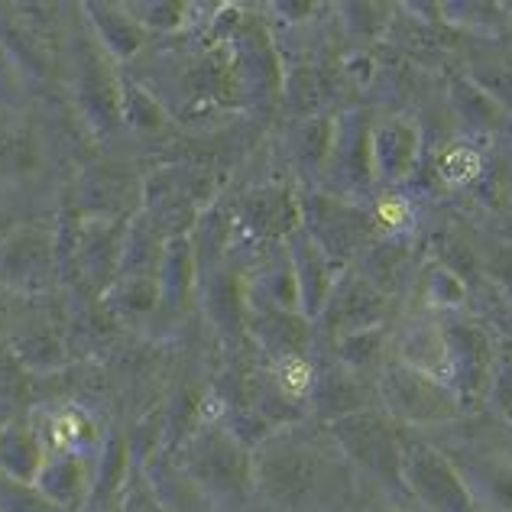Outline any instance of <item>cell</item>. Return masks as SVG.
Returning a JSON list of instances; mask_svg holds the SVG:
<instances>
[{
    "instance_id": "cell-1",
    "label": "cell",
    "mask_w": 512,
    "mask_h": 512,
    "mask_svg": "<svg viewBox=\"0 0 512 512\" xmlns=\"http://www.w3.org/2000/svg\"><path fill=\"white\" fill-rule=\"evenodd\" d=\"M253 487L282 512L315 509L328 487V461L315 441L282 431L263 441L250 457Z\"/></svg>"
},
{
    "instance_id": "cell-2",
    "label": "cell",
    "mask_w": 512,
    "mask_h": 512,
    "mask_svg": "<svg viewBox=\"0 0 512 512\" xmlns=\"http://www.w3.org/2000/svg\"><path fill=\"white\" fill-rule=\"evenodd\" d=\"M376 406L393 425L409 428H435L457 422L464 415V406L457 393L435 380V376L406 367L402 360L389 357L386 367L376 373Z\"/></svg>"
},
{
    "instance_id": "cell-3",
    "label": "cell",
    "mask_w": 512,
    "mask_h": 512,
    "mask_svg": "<svg viewBox=\"0 0 512 512\" xmlns=\"http://www.w3.org/2000/svg\"><path fill=\"white\" fill-rule=\"evenodd\" d=\"M370 133L373 117L363 107H350V111L334 114V140L325 175H321V192L354 201V205H363V201L373 198L376 175Z\"/></svg>"
},
{
    "instance_id": "cell-4",
    "label": "cell",
    "mask_w": 512,
    "mask_h": 512,
    "mask_svg": "<svg viewBox=\"0 0 512 512\" xmlns=\"http://www.w3.org/2000/svg\"><path fill=\"white\" fill-rule=\"evenodd\" d=\"M402 490L431 512H483L464 470L428 441H402Z\"/></svg>"
},
{
    "instance_id": "cell-5",
    "label": "cell",
    "mask_w": 512,
    "mask_h": 512,
    "mask_svg": "<svg viewBox=\"0 0 512 512\" xmlns=\"http://www.w3.org/2000/svg\"><path fill=\"white\" fill-rule=\"evenodd\" d=\"M331 441L363 474L402 487V441L380 406L331 422Z\"/></svg>"
},
{
    "instance_id": "cell-6",
    "label": "cell",
    "mask_w": 512,
    "mask_h": 512,
    "mask_svg": "<svg viewBox=\"0 0 512 512\" xmlns=\"http://www.w3.org/2000/svg\"><path fill=\"white\" fill-rule=\"evenodd\" d=\"M299 201H302V231L341 269H347L354 256H360L370 247V237L376 234L370 208L334 198L328 192H308Z\"/></svg>"
},
{
    "instance_id": "cell-7",
    "label": "cell",
    "mask_w": 512,
    "mask_h": 512,
    "mask_svg": "<svg viewBox=\"0 0 512 512\" xmlns=\"http://www.w3.org/2000/svg\"><path fill=\"white\" fill-rule=\"evenodd\" d=\"M441 325L451 360V389L467 412L477 402H487L496 347L490 331L483 325H474V321H441Z\"/></svg>"
},
{
    "instance_id": "cell-8",
    "label": "cell",
    "mask_w": 512,
    "mask_h": 512,
    "mask_svg": "<svg viewBox=\"0 0 512 512\" xmlns=\"http://www.w3.org/2000/svg\"><path fill=\"white\" fill-rule=\"evenodd\" d=\"M389 292H383L376 282H370L360 269H344L338 286L331 292V302L318 325H325L328 338H341V334L367 331V328H389Z\"/></svg>"
},
{
    "instance_id": "cell-9",
    "label": "cell",
    "mask_w": 512,
    "mask_h": 512,
    "mask_svg": "<svg viewBox=\"0 0 512 512\" xmlns=\"http://www.w3.org/2000/svg\"><path fill=\"white\" fill-rule=\"evenodd\" d=\"M373 150V175L380 188H399L406 185L422 156V130L412 117H383L373 120L370 133Z\"/></svg>"
},
{
    "instance_id": "cell-10",
    "label": "cell",
    "mask_w": 512,
    "mask_h": 512,
    "mask_svg": "<svg viewBox=\"0 0 512 512\" xmlns=\"http://www.w3.org/2000/svg\"><path fill=\"white\" fill-rule=\"evenodd\" d=\"M286 253L295 273V286H299V312L312 321V325H318V318L325 315L331 292L338 286L344 269L334 263L302 227L286 237Z\"/></svg>"
},
{
    "instance_id": "cell-11",
    "label": "cell",
    "mask_w": 512,
    "mask_h": 512,
    "mask_svg": "<svg viewBox=\"0 0 512 512\" xmlns=\"http://www.w3.org/2000/svg\"><path fill=\"white\" fill-rule=\"evenodd\" d=\"M308 409H315L321 419H328V425H331L338 419H347V415H354V412L376 409V389L367 383V376L334 363V367L318 373L312 399H308Z\"/></svg>"
},
{
    "instance_id": "cell-12",
    "label": "cell",
    "mask_w": 512,
    "mask_h": 512,
    "mask_svg": "<svg viewBox=\"0 0 512 512\" xmlns=\"http://www.w3.org/2000/svg\"><path fill=\"white\" fill-rule=\"evenodd\" d=\"M253 334L276 360L305 357L312 347V321L299 312H282V308L253 302Z\"/></svg>"
},
{
    "instance_id": "cell-13",
    "label": "cell",
    "mask_w": 512,
    "mask_h": 512,
    "mask_svg": "<svg viewBox=\"0 0 512 512\" xmlns=\"http://www.w3.org/2000/svg\"><path fill=\"white\" fill-rule=\"evenodd\" d=\"M33 487L43 493L52 506H59L62 512H78L82 503L88 500V490H91L88 457H78V454L46 457V464H43V470H39Z\"/></svg>"
},
{
    "instance_id": "cell-14",
    "label": "cell",
    "mask_w": 512,
    "mask_h": 512,
    "mask_svg": "<svg viewBox=\"0 0 512 512\" xmlns=\"http://www.w3.org/2000/svg\"><path fill=\"white\" fill-rule=\"evenodd\" d=\"M393 357L406 367L435 376V380L451 386V360H448V341H444V325L435 321H419L406 334L393 341Z\"/></svg>"
},
{
    "instance_id": "cell-15",
    "label": "cell",
    "mask_w": 512,
    "mask_h": 512,
    "mask_svg": "<svg viewBox=\"0 0 512 512\" xmlns=\"http://www.w3.org/2000/svg\"><path fill=\"white\" fill-rule=\"evenodd\" d=\"M334 347V363L354 370L360 376H376L386 360L393 357V334L389 328H367V331H354V334H341V338L331 341Z\"/></svg>"
},
{
    "instance_id": "cell-16",
    "label": "cell",
    "mask_w": 512,
    "mask_h": 512,
    "mask_svg": "<svg viewBox=\"0 0 512 512\" xmlns=\"http://www.w3.org/2000/svg\"><path fill=\"white\" fill-rule=\"evenodd\" d=\"M331 140H334V114L302 117L299 124H295L292 140H289V153H292L295 169L321 182V175H325V166H328Z\"/></svg>"
},
{
    "instance_id": "cell-17",
    "label": "cell",
    "mask_w": 512,
    "mask_h": 512,
    "mask_svg": "<svg viewBox=\"0 0 512 512\" xmlns=\"http://www.w3.org/2000/svg\"><path fill=\"white\" fill-rule=\"evenodd\" d=\"M46 464L43 444L26 425L0 428V474L17 483H36Z\"/></svg>"
},
{
    "instance_id": "cell-18",
    "label": "cell",
    "mask_w": 512,
    "mask_h": 512,
    "mask_svg": "<svg viewBox=\"0 0 512 512\" xmlns=\"http://www.w3.org/2000/svg\"><path fill=\"white\" fill-rule=\"evenodd\" d=\"M282 98H286V104L299 114V120L325 114L328 85H325V75H321L318 65L308 59L286 65V72H282Z\"/></svg>"
},
{
    "instance_id": "cell-19",
    "label": "cell",
    "mask_w": 512,
    "mask_h": 512,
    "mask_svg": "<svg viewBox=\"0 0 512 512\" xmlns=\"http://www.w3.org/2000/svg\"><path fill=\"white\" fill-rule=\"evenodd\" d=\"M448 98H451L454 114L464 120L470 133H496V130H503L509 124V117L474 82H470L467 75H454L451 78Z\"/></svg>"
},
{
    "instance_id": "cell-20",
    "label": "cell",
    "mask_w": 512,
    "mask_h": 512,
    "mask_svg": "<svg viewBox=\"0 0 512 512\" xmlns=\"http://www.w3.org/2000/svg\"><path fill=\"white\" fill-rule=\"evenodd\" d=\"M419 299L425 305V312H457V308L467 305V282L448 269L444 263H428L419 276Z\"/></svg>"
},
{
    "instance_id": "cell-21",
    "label": "cell",
    "mask_w": 512,
    "mask_h": 512,
    "mask_svg": "<svg viewBox=\"0 0 512 512\" xmlns=\"http://www.w3.org/2000/svg\"><path fill=\"white\" fill-rule=\"evenodd\" d=\"M464 75L512 120V56H503V52L477 56L470 59Z\"/></svg>"
},
{
    "instance_id": "cell-22",
    "label": "cell",
    "mask_w": 512,
    "mask_h": 512,
    "mask_svg": "<svg viewBox=\"0 0 512 512\" xmlns=\"http://www.w3.org/2000/svg\"><path fill=\"white\" fill-rule=\"evenodd\" d=\"M487 159H483V153L477 150V143L470 140H454L441 150L438 156V179L448 182L454 188H470L487 179Z\"/></svg>"
},
{
    "instance_id": "cell-23",
    "label": "cell",
    "mask_w": 512,
    "mask_h": 512,
    "mask_svg": "<svg viewBox=\"0 0 512 512\" xmlns=\"http://www.w3.org/2000/svg\"><path fill=\"white\" fill-rule=\"evenodd\" d=\"M487 406L512 428V347L496 350L490 389H487Z\"/></svg>"
},
{
    "instance_id": "cell-24",
    "label": "cell",
    "mask_w": 512,
    "mask_h": 512,
    "mask_svg": "<svg viewBox=\"0 0 512 512\" xmlns=\"http://www.w3.org/2000/svg\"><path fill=\"white\" fill-rule=\"evenodd\" d=\"M0 512H62V509L52 506L33 483L0 477Z\"/></svg>"
},
{
    "instance_id": "cell-25",
    "label": "cell",
    "mask_w": 512,
    "mask_h": 512,
    "mask_svg": "<svg viewBox=\"0 0 512 512\" xmlns=\"http://www.w3.org/2000/svg\"><path fill=\"white\" fill-rule=\"evenodd\" d=\"M441 20L448 23H464V26H496L503 23V7L496 4H438Z\"/></svg>"
},
{
    "instance_id": "cell-26",
    "label": "cell",
    "mask_w": 512,
    "mask_h": 512,
    "mask_svg": "<svg viewBox=\"0 0 512 512\" xmlns=\"http://www.w3.org/2000/svg\"><path fill=\"white\" fill-rule=\"evenodd\" d=\"M483 500L496 512H512V467L493 464L483 470Z\"/></svg>"
},
{
    "instance_id": "cell-27",
    "label": "cell",
    "mask_w": 512,
    "mask_h": 512,
    "mask_svg": "<svg viewBox=\"0 0 512 512\" xmlns=\"http://www.w3.org/2000/svg\"><path fill=\"white\" fill-rule=\"evenodd\" d=\"M483 269H487V276L506 292V299L512 302V244H506V240L490 244L487 256H483Z\"/></svg>"
},
{
    "instance_id": "cell-28",
    "label": "cell",
    "mask_w": 512,
    "mask_h": 512,
    "mask_svg": "<svg viewBox=\"0 0 512 512\" xmlns=\"http://www.w3.org/2000/svg\"><path fill=\"white\" fill-rule=\"evenodd\" d=\"M370 512H402L399 506H376V509H370Z\"/></svg>"
},
{
    "instance_id": "cell-29",
    "label": "cell",
    "mask_w": 512,
    "mask_h": 512,
    "mask_svg": "<svg viewBox=\"0 0 512 512\" xmlns=\"http://www.w3.org/2000/svg\"><path fill=\"white\" fill-rule=\"evenodd\" d=\"M503 240H506V244H512V231H506V234H503Z\"/></svg>"
},
{
    "instance_id": "cell-30",
    "label": "cell",
    "mask_w": 512,
    "mask_h": 512,
    "mask_svg": "<svg viewBox=\"0 0 512 512\" xmlns=\"http://www.w3.org/2000/svg\"><path fill=\"white\" fill-rule=\"evenodd\" d=\"M509 218H512V201H509Z\"/></svg>"
}]
</instances>
